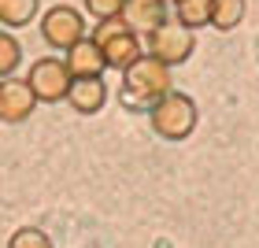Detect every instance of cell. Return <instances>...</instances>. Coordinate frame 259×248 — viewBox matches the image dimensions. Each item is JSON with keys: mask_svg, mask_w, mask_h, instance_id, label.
Masks as SVG:
<instances>
[{"mask_svg": "<svg viewBox=\"0 0 259 248\" xmlns=\"http://www.w3.org/2000/svg\"><path fill=\"white\" fill-rule=\"evenodd\" d=\"M174 86L170 81V67L159 63L156 56H137L130 67H122V100L130 108L159 100L163 93Z\"/></svg>", "mask_w": 259, "mask_h": 248, "instance_id": "1", "label": "cell"}, {"mask_svg": "<svg viewBox=\"0 0 259 248\" xmlns=\"http://www.w3.org/2000/svg\"><path fill=\"white\" fill-rule=\"evenodd\" d=\"M148 119H152V130L167 141H185L196 130V104L193 97H185L178 89H167L159 100L148 104Z\"/></svg>", "mask_w": 259, "mask_h": 248, "instance_id": "2", "label": "cell"}, {"mask_svg": "<svg viewBox=\"0 0 259 248\" xmlns=\"http://www.w3.org/2000/svg\"><path fill=\"white\" fill-rule=\"evenodd\" d=\"M93 45L100 49L104 63L115 67V70L130 67V63H134L137 56H141V41H137V33L130 30L122 19H104L100 26H97V33H93Z\"/></svg>", "mask_w": 259, "mask_h": 248, "instance_id": "3", "label": "cell"}, {"mask_svg": "<svg viewBox=\"0 0 259 248\" xmlns=\"http://www.w3.org/2000/svg\"><path fill=\"white\" fill-rule=\"evenodd\" d=\"M196 52V33L185 30L182 22H159L156 30H148V56H156L159 63L178 67Z\"/></svg>", "mask_w": 259, "mask_h": 248, "instance_id": "4", "label": "cell"}, {"mask_svg": "<svg viewBox=\"0 0 259 248\" xmlns=\"http://www.w3.org/2000/svg\"><path fill=\"white\" fill-rule=\"evenodd\" d=\"M26 86H30V93H33V100H41V104H60V100L67 97V86H70V70L63 67V60L49 56V60H37V63L30 67Z\"/></svg>", "mask_w": 259, "mask_h": 248, "instance_id": "5", "label": "cell"}, {"mask_svg": "<svg viewBox=\"0 0 259 248\" xmlns=\"http://www.w3.org/2000/svg\"><path fill=\"white\" fill-rule=\"evenodd\" d=\"M41 37L52 45V49H70L74 41L85 37V22H81V11L67 8V4H56L41 15Z\"/></svg>", "mask_w": 259, "mask_h": 248, "instance_id": "6", "label": "cell"}, {"mask_svg": "<svg viewBox=\"0 0 259 248\" xmlns=\"http://www.w3.org/2000/svg\"><path fill=\"white\" fill-rule=\"evenodd\" d=\"M33 108H37V100H33L26 81L0 78V119L4 122H22V119L33 115Z\"/></svg>", "mask_w": 259, "mask_h": 248, "instance_id": "7", "label": "cell"}, {"mask_svg": "<svg viewBox=\"0 0 259 248\" xmlns=\"http://www.w3.org/2000/svg\"><path fill=\"white\" fill-rule=\"evenodd\" d=\"M63 100L78 115H97L108 104V86H104V78H70Z\"/></svg>", "mask_w": 259, "mask_h": 248, "instance_id": "8", "label": "cell"}, {"mask_svg": "<svg viewBox=\"0 0 259 248\" xmlns=\"http://www.w3.org/2000/svg\"><path fill=\"white\" fill-rule=\"evenodd\" d=\"M119 19H122L134 33H137V30L148 33V30H156L159 22H167V0H122Z\"/></svg>", "mask_w": 259, "mask_h": 248, "instance_id": "9", "label": "cell"}, {"mask_svg": "<svg viewBox=\"0 0 259 248\" xmlns=\"http://www.w3.org/2000/svg\"><path fill=\"white\" fill-rule=\"evenodd\" d=\"M63 67L70 70V78H100L104 70H108V63H104L100 49H97V45H93L89 37H81V41L70 45Z\"/></svg>", "mask_w": 259, "mask_h": 248, "instance_id": "10", "label": "cell"}, {"mask_svg": "<svg viewBox=\"0 0 259 248\" xmlns=\"http://www.w3.org/2000/svg\"><path fill=\"white\" fill-rule=\"evenodd\" d=\"M174 22L185 30H200L211 22V0H174Z\"/></svg>", "mask_w": 259, "mask_h": 248, "instance_id": "11", "label": "cell"}, {"mask_svg": "<svg viewBox=\"0 0 259 248\" xmlns=\"http://www.w3.org/2000/svg\"><path fill=\"white\" fill-rule=\"evenodd\" d=\"M244 19V0H211V22L215 30H233Z\"/></svg>", "mask_w": 259, "mask_h": 248, "instance_id": "12", "label": "cell"}, {"mask_svg": "<svg viewBox=\"0 0 259 248\" xmlns=\"http://www.w3.org/2000/svg\"><path fill=\"white\" fill-rule=\"evenodd\" d=\"M37 15V0H0V26H26Z\"/></svg>", "mask_w": 259, "mask_h": 248, "instance_id": "13", "label": "cell"}, {"mask_svg": "<svg viewBox=\"0 0 259 248\" xmlns=\"http://www.w3.org/2000/svg\"><path fill=\"white\" fill-rule=\"evenodd\" d=\"M22 60V45L11 37L8 30H0V78H11V70Z\"/></svg>", "mask_w": 259, "mask_h": 248, "instance_id": "14", "label": "cell"}, {"mask_svg": "<svg viewBox=\"0 0 259 248\" xmlns=\"http://www.w3.org/2000/svg\"><path fill=\"white\" fill-rule=\"evenodd\" d=\"M8 248H52V237L45 230H37V226H22V230L11 233Z\"/></svg>", "mask_w": 259, "mask_h": 248, "instance_id": "15", "label": "cell"}, {"mask_svg": "<svg viewBox=\"0 0 259 248\" xmlns=\"http://www.w3.org/2000/svg\"><path fill=\"white\" fill-rule=\"evenodd\" d=\"M85 11H89L97 22H104V19H119L122 0H85Z\"/></svg>", "mask_w": 259, "mask_h": 248, "instance_id": "16", "label": "cell"}]
</instances>
